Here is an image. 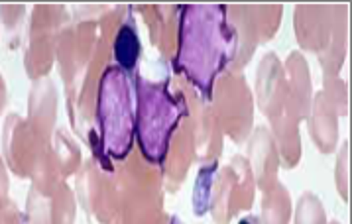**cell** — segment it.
I'll use <instances>...</instances> for the list:
<instances>
[{
    "label": "cell",
    "instance_id": "1",
    "mask_svg": "<svg viewBox=\"0 0 352 224\" xmlns=\"http://www.w3.org/2000/svg\"><path fill=\"white\" fill-rule=\"evenodd\" d=\"M234 42L225 6H182L175 69L209 98L217 75L223 73L232 57Z\"/></svg>",
    "mask_w": 352,
    "mask_h": 224
},
{
    "label": "cell",
    "instance_id": "2",
    "mask_svg": "<svg viewBox=\"0 0 352 224\" xmlns=\"http://www.w3.org/2000/svg\"><path fill=\"white\" fill-rule=\"evenodd\" d=\"M136 75L118 65L107 67L99 83L97 120L100 146L114 159H124L136 136Z\"/></svg>",
    "mask_w": 352,
    "mask_h": 224
},
{
    "label": "cell",
    "instance_id": "3",
    "mask_svg": "<svg viewBox=\"0 0 352 224\" xmlns=\"http://www.w3.org/2000/svg\"><path fill=\"white\" fill-rule=\"evenodd\" d=\"M136 136L148 161L162 166L169 140L185 116L182 95H171L168 83H152L136 75Z\"/></svg>",
    "mask_w": 352,
    "mask_h": 224
},
{
    "label": "cell",
    "instance_id": "4",
    "mask_svg": "<svg viewBox=\"0 0 352 224\" xmlns=\"http://www.w3.org/2000/svg\"><path fill=\"white\" fill-rule=\"evenodd\" d=\"M140 38H138V30L136 22L132 16H128V20L120 26L116 40H114V59L116 65L122 71H126L130 75H136V65L140 59Z\"/></svg>",
    "mask_w": 352,
    "mask_h": 224
},
{
    "label": "cell",
    "instance_id": "5",
    "mask_svg": "<svg viewBox=\"0 0 352 224\" xmlns=\"http://www.w3.org/2000/svg\"><path fill=\"white\" fill-rule=\"evenodd\" d=\"M337 183L340 197L349 201V144H344V148L340 152V157H338Z\"/></svg>",
    "mask_w": 352,
    "mask_h": 224
},
{
    "label": "cell",
    "instance_id": "6",
    "mask_svg": "<svg viewBox=\"0 0 352 224\" xmlns=\"http://www.w3.org/2000/svg\"><path fill=\"white\" fill-rule=\"evenodd\" d=\"M239 224H262V223H260V219H258V216H244Z\"/></svg>",
    "mask_w": 352,
    "mask_h": 224
},
{
    "label": "cell",
    "instance_id": "7",
    "mask_svg": "<svg viewBox=\"0 0 352 224\" xmlns=\"http://www.w3.org/2000/svg\"><path fill=\"white\" fill-rule=\"evenodd\" d=\"M171 224H182V221H179V219H173V221H171Z\"/></svg>",
    "mask_w": 352,
    "mask_h": 224
}]
</instances>
